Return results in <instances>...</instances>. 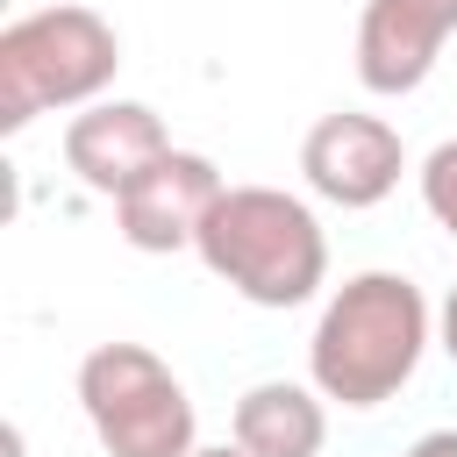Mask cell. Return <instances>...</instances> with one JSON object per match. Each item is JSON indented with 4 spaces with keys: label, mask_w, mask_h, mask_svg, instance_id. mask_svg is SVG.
<instances>
[{
    "label": "cell",
    "mask_w": 457,
    "mask_h": 457,
    "mask_svg": "<svg viewBox=\"0 0 457 457\" xmlns=\"http://www.w3.org/2000/svg\"><path fill=\"white\" fill-rule=\"evenodd\" d=\"M436 314L407 271H357L321 300V321L307 336V378L336 407H386L428 357Z\"/></svg>",
    "instance_id": "6da1fadb"
},
{
    "label": "cell",
    "mask_w": 457,
    "mask_h": 457,
    "mask_svg": "<svg viewBox=\"0 0 457 457\" xmlns=\"http://www.w3.org/2000/svg\"><path fill=\"white\" fill-rule=\"evenodd\" d=\"M200 264L250 307H307L328 286L321 214L286 186H228L200 221Z\"/></svg>",
    "instance_id": "7a4b0ae2"
},
{
    "label": "cell",
    "mask_w": 457,
    "mask_h": 457,
    "mask_svg": "<svg viewBox=\"0 0 457 457\" xmlns=\"http://www.w3.org/2000/svg\"><path fill=\"white\" fill-rule=\"evenodd\" d=\"M114 71H121V29L100 7L57 0L14 14L0 29V129L21 136L50 107H93L107 100Z\"/></svg>",
    "instance_id": "3957f363"
},
{
    "label": "cell",
    "mask_w": 457,
    "mask_h": 457,
    "mask_svg": "<svg viewBox=\"0 0 457 457\" xmlns=\"http://www.w3.org/2000/svg\"><path fill=\"white\" fill-rule=\"evenodd\" d=\"M79 407L107 457H193L200 414L186 378L143 343H93L79 357Z\"/></svg>",
    "instance_id": "277c9868"
},
{
    "label": "cell",
    "mask_w": 457,
    "mask_h": 457,
    "mask_svg": "<svg viewBox=\"0 0 457 457\" xmlns=\"http://www.w3.org/2000/svg\"><path fill=\"white\" fill-rule=\"evenodd\" d=\"M407 171V143L386 114H364V107H336L321 114L307 136H300V179L314 200L357 214V207H378Z\"/></svg>",
    "instance_id": "5b68a950"
},
{
    "label": "cell",
    "mask_w": 457,
    "mask_h": 457,
    "mask_svg": "<svg viewBox=\"0 0 457 457\" xmlns=\"http://www.w3.org/2000/svg\"><path fill=\"white\" fill-rule=\"evenodd\" d=\"M228 193V179L214 171V157L200 150H164L121 200H114V221H121V243L143 250V257H171V250H193L200 243V221L214 214V200Z\"/></svg>",
    "instance_id": "8992f818"
},
{
    "label": "cell",
    "mask_w": 457,
    "mask_h": 457,
    "mask_svg": "<svg viewBox=\"0 0 457 457\" xmlns=\"http://www.w3.org/2000/svg\"><path fill=\"white\" fill-rule=\"evenodd\" d=\"M450 36H457V0H364V14H357V86L378 93V100L428 86Z\"/></svg>",
    "instance_id": "52a82bcc"
},
{
    "label": "cell",
    "mask_w": 457,
    "mask_h": 457,
    "mask_svg": "<svg viewBox=\"0 0 457 457\" xmlns=\"http://www.w3.org/2000/svg\"><path fill=\"white\" fill-rule=\"evenodd\" d=\"M164 150H171L164 114L143 107V100H93V107H79L64 121V164L100 200H121Z\"/></svg>",
    "instance_id": "ba28073f"
},
{
    "label": "cell",
    "mask_w": 457,
    "mask_h": 457,
    "mask_svg": "<svg viewBox=\"0 0 457 457\" xmlns=\"http://www.w3.org/2000/svg\"><path fill=\"white\" fill-rule=\"evenodd\" d=\"M228 428H236V443L250 457H321L328 407H321V386L314 378H257L236 400Z\"/></svg>",
    "instance_id": "9c48e42d"
},
{
    "label": "cell",
    "mask_w": 457,
    "mask_h": 457,
    "mask_svg": "<svg viewBox=\"0 0 457 457\" xmlns=\"http://www.w3.org/2000/svg\"><path fill=\"white\" fill-rule=\"evenodd\" d=\"M421 207H428V221L457 243V136H443L428 157H421Z\"/></svg>",
    "instance_id": "30bf717a"
},
{
    "label": "cell",
    "mask_w": 457,
    "mask_h": 457,
    "mask_svg": "<svg viewBox=\"0 0 457 457\" xmlns=\"http://www.w3.org/2000/svg\"><path fill=\"white\" fill-rule=\"evenodd\" d=\"M436 343H443V357L457 364V286L443 293V307H436Z\"/></svg>",
    "instance_id": "8fae6325"
},
{
    "label": "cell",
    "mask_w": 457,
    "mask_h": 457,
    "mask_svg": "<svg viewBox=\"0 0 457 457\" xmlns=\"http://www.w3.org/2000/svg\"><path fill=\"white\" fill-rule=\"evenodd\" d=\"M400 457H457V428H428V436H414Z\"/></svg>",
    "instance_id": "7c38bea8"
},
{
    "label": "cell",
    "mask_w": 457,
    "mask_h": 457,
    "mask_svg": "<svg viewBox=\"0 0 457 457\" xmlns=\"http://www.w3.org/2000/svg\"><path fill=\"white\" fill-rule=\"evenodd\" d=\"M193 457H250V450H243V443H200Z\"/></svg>",
    "instance_id": "4fadbf2b"
}]
</instances>
